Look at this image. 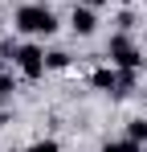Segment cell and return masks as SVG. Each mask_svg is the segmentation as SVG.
<instances>
[{"mask_svg":"<svg viewBox=\"0 0 147 152\" xmlns=\"http://www.w3.org/2000/svg\"><path fill=\"white\" fill-rule=\"evenodd\" d=\"M17 29L29 37H53L57 33V12L45 4H21L17 8Z\"/></svg>","mask_w":147,"mask_h":152,"instance_id":"1","label":"cell"},{"mask_svg":"<svg viewBox=\"0 0 147 152\" xmlns=\"http://www.w3.org/2000/svg\"><path fill=\"white\" fill-rule=\"evenodd\" d=\"M147 144H139V140H131V136H122V140H106L102 144V152H143Z\"/></svg>","mask_w":147,"mask_h":152,"instance_id":"7","label":"cell"},{"mask_svg":"<svg viewBox=\"0 0 147 152\" xmlns=\"http://www.w3.org/2000/svg\"><path fill=\"white\" fill-rule=\"evenodd\" d=\"M70 29L78 33V37H90V33L98 29V12L90 8V4H82V0H78V4H74V12H70Z\"/></svg>","mask_w":147,"mask_h":152,"instance_id":"4","label":"cell"},{"mask_svg":"<svg viewBox=\"0 0 147 152\" xmlns=\"http://www.w3.org/2000/svg\"><path fill=\"white\" fill-rule=\"evenodd\" d=\"M143 107H147V91H143Z\"/></svg>","mask_w":147,"mask_h":152,"instance_id":"16","label":"cell"},{"mask_svg":"<svg viewBox=\"0 0 147 152\" xmlns=\"http://www.w3.org/2000/svg\"><path fill=\"white\" fill-rule=\"evenodd\" d=\"M143 4H147V0H143Z\"/></svg>","mask_w":147,"mask_h":152,"instance_id":"18","label":"cell"},{"mask_svg":"<svg viewBox=\"0 0 147 152\" xmlns=\"http://www.w3.org/2000/svg\"><path fill=\"white\" fill-rule=\"evenodd\" d=\"M143 152H147V148H143Z\"/></svg>","mask_w":147,"mask_h":152,"instance_id":"19","label":"cell"},{"mask_svg":"<svg viewBox=\"0 0 147 152\" xmlns=\"http://www.w3.org/2000/svg\"><path fill=\"white\" fill-rule=\"evenodd\" d=\"M139 70H119V82H115V91H110V95H115V99H127V95H131V91H135V86H139Z\"/></svg>","mask_w":147,"mask_h":152,"instance_id":"6","label":"cell"},{"mask_svg":"<svg viewBox=\"0 0 147 152\" xmlns=\"http://www.w3.org/2000/svg\"><path fill=\"white\" fill-rule=\"evenodd\" d=\"M4 124H8V111H4V107H0V127H4Z\"/></svg>","mask_w":147,"mask_h":152,"instance_id":"14","label":"cell"},{"mask_svg":"<svg viewBox=\"0 0 147 152\" xmlns=\"http://www.w3.org/2000/svg\"><path fill=\"white\" fill-rule=\"evenodd\" d=\"M74 4H78V0H74ZM82 4H90V8H98V4H106V0H82Z\"/></svg>","mask_w":147,"mask_h":152,"instance_id":"13","label":"cell"},{"mask_svg":"<svg viewBox=\"0 0 147 152\" xmlns=\"http://www.w3.org/2000/svg\"><path fill=\"white\" fill-rule=\"evenodd\" d=\"M45 62H49V70H66V66H70V53L66 50H49Z\"/></svg>","mask_w":147,"mask_h":152,"instance_id":"9","label":"cell"},{"mask_svg":"<svg viewBox=\"0 0 147 152\" xmlns=\"http://www.w3.org/2000/svg\"><path fill=\"white\" fill-rule=\"evenodd\" d=\"M24 152H61V144L57 140H37L33 148H24Z\"/></svg>","mask_w":147,"mask_h":152,"instance_id":"10","label":"cell"},{"mask_svg":"<svg viewBox=\"0 0 147 152\" xmlns=\"http://www.w3.org/2000/svg\"><path fill=\"white\" fill-rule=\"evenodd\" d=\"M106 58H110V66H119V70H139V66H143V53L135 45V37L122 33V29L106 41Z\"/></svg>","mask_w":147,"mask_h":152,"instance_id":"2","label":"cell"},{"mask_svg":"<svg viewBox=\"0 0 147 152\" xmlns=\"http://www.w3.org/2000/svg\"><path fill=\"white\" fill-rule=\"evenodd\" d=\"M115 82H119V66H98L94 74H90V86L94 91H106V95L115 91Z\"/></svg>","mask_w":147,"mask_h":152,"instance_id":"5","label":"cell"},{"mask_svg":"<svg viewBox=\"0 0 147 152\" xmlns=\"http://www.w3.org/2000/svg\"><path fill=\"white\" fill-rule=\"evenodd\" d=\"M127 4H131V0H127Z\"/></svg>","mask_w":147,"mask_h":152,"instance_id":"17","label":"cell"},{"mask_svg":"<svg viewBox=\"0 0 147 152\" xmlns=\"http://www.w3.org/2000/svg\"><path fill=\"white\" fill-rule=\"evenodd\" d=\"M8 95H12V78L0 74V107H4V99H8Z\"/></svg>","mask_w":147,"mask_h":152,"instance_id":"12","label":"cell"},{"mask_svg":"<svg viewBox=\"0 0 147 152\" xmlns=\"http://www.w3.org/2000/svg\"><path fill=\"white\" fill-rule=\"evenodd\" d=\"M115 25H119L122 33H131V29H135V12H119V21H115Z\"/></svg>","mask_w":147,"mask_h":152,"instance_id":"11","label":"cell"},{"mask_svg":"<svg viewBox=\"0 0 147 152\" xmlns=\"http://www.w3.org/2000/svg\"><path fill=\"white\" fill-rule=\"evenodd\" d=\"M0 58H4V41H0Z\"/></svg>","mask_w":147,"mask_h":152,"instance_id":"15","label":"cell"},{"mask_svg":"<svg viewBox=\"0 0 147 152\" xmlns=\"http://www.w3.org/2000/svg\"><path fill=\"white\" fill-rule=\"evenodd\" d=\"M12 62L21 66V74L29 78V82H37V78H41V74L49 70L45 50H41V45H33V41H29V45H17V58H12Z\"/></svg>","mask_w":147,"mask_h":152,"instance_id":"3","label":"cell"},{"mask_svg":"<svg viewBox=\"0 0 147 152\" xmlns=\"http://www.w3.org/2000/svg\"><path fill=\"white\" fill-rule=\"evenodd\" d=\"M127 136H131V140H139V144H147V119H143V115L127 124Z\"/></svg>","mask_w":147,"mask_h":152,"instance_id":"8","label":"cell"}]
</instances>
